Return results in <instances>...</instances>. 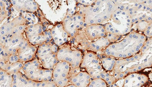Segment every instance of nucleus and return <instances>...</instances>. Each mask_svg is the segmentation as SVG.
<instances>
[{"label":"nucleus","mask_w":152,"mask_h":87,"mask_svg":"<svg viewBox=\"0 0 152 87\" xmlns=\"http://www.w3.org/2000/svg\"><path fill=\"white\" fill-rule=\"evenodd\" d=\"M82 31L86 38L91 41L104 37L106 35V32L103 24L86 25Z\"/></svg>","instance_id":"obj_17"},{"label":"nucleus","mask_w":152,"mask_h":87,"mask_svg":"<svg viewBox=\"0 0 152 87\" xmlns=\"http://www.w3.org/2000/svg\"><path fill=\"white\" fill-rule=\"evenodd\" d=\"M22 71L28 79L36 82L52 80L53 70L43 68L37 57L24 63Z\"/></svg>","instance_id":"obj_8"},{"label":"nucleus","mask_w":152,"mask_h":87,"mask_svg":"<svg viewBox=\"0 0 152 87\" xmlns=\"http://www.w3.org/2000/svg\"><path fill=\"white\" fill-rule=\"evenodd\" d=\"M119 8L128 13L133 25L137 22L152 23V1H115Z\"/></svg>","instance_id":"obj_4"},{"label":"nucleus","mask_w":152,"mask_h":87,"mask_svg":"<svg viewBox=\"0 0 152 87\" xmlns=\"http://www.w3.org/2000/svg\"><path fill=\"white\" fill-rule=\"evenodd\" d=\"M78 5V12L84 16L85 26L103 24L109 21L117 8L115 1H94L91 5L86 6Z\"/></svg>","instance_id":"obj_2"},{"label":"nucleus","mask_w":152,"mask_h":87,"mask_svg":"<svg viewBox=\"0 0 152 87\" xmlns=\"http://www.w3.org/2000/svg\"><path fill=\"white\" fill-rule=\"evenodd\" d=\"M57 55L58 61L68 63L71 68H80L83 54L81 50L72 47L69 43L59 47Z\"/></svg>","instance_id":"obj_11"},{"label":"nucleus","mask_w":152,"mask_h":87,"mask_svg":"<svg viewBox=\"0 0 152 87\" xmlns=\"http://www.w3.org/2000/svg\"><path fill=\"white\" fill-rule=\"evenodd\" d=\"M145 87H152V85H151V84H149V85H148Z\"/></svg>","instance_id":"obj_32"},{"label":"nucleus","mask_w":152,"mask_h":87,"mask_svg":"<svg viewBox=\"0 0 152 87\" xmlns=\"http://www.w3.org/2000/svg\"><path fill=\"white\" fill-rule=\"evenodd\" d=\"M7 1H0V7H1V15H0V23L2 24L4 20L9 17V10H7L8 6L7 5Z\"/></svg>","instance_id":"obj_26"},{"label":"nucleus","mask_w":152,"mask_h":87,"mask_svg":"<svg viewBox=\"0 0 152 87\" xmlns=\"http://www.w3.org/2000/svg\"><path fill=\"white\" fill-rule=\"evenodd\" d=\"M105 37L108 39L110 43H112L116 42L119 41V40L122 39V37H119V36L112 35V34L107 33Z\"/></svg>","instance_id":"obj_28"},{"label":"nucleus","mask_w":152,"mask_h":87,"mask_svg":"<svg viewBox=\"0 0 152 87\" xmlns=\"http://www.w3.org/2000/svg\"><path fill=\"white\" fill-rule=\"evenodd\" d=\"M111 43L106 37H102L94 41H91L88 45L86 50L98 53L106 49Z\"/></svg>","instance_id":"obj_22"},{"label":"nucleus","mask_w":152,"mask_h":87,"mask_svg":"<svg viewBox=\"0 0 152 87\" xmlns=\"http://www.w3.org/2000/svg\"><path fill=\"white\" fill-rule=\"evenodd\" d=\"M149 77L146 74L131 73L124 78L122 87H145L149 85Z\"/></svg>","instance_id":"obj_16"},{"label":"nucleus","mask_w":152,"mask_h":87,"mask_svg":"<svg viewBox=\"0 0 152 87\" xmlns=\"http://www.w3.org/2000/svg\"><path fill=\"white\" fill-rule=\"evenodd\" d=\"M24 63L20 62H16L14 63L6 64L0 65L1 69L3 70L8 74L13 75L19 73L22 70Z\"/></svg>","instance_id":"obj_23"},{"label":"nucleus","mask_w":152,"mask_h":87,"mask_svg":"<svg viewBox=\"0 0 152 87\" xmlns=\"http://www.w3.org/2000/svg\"><path fill=\"white\" fill-rule=\"evenodd\" d=\"M13 78L11 75L0 69V87H12Z\"/></svg>","instance_id":"obj_25"},{"label":"nucleus","mask_w":152,"mask_h":87,"mask_svg":"<svg viewBox=\"0 0 152 87\" xmlns=\"http://www.w3.org/2000/svg\"><path fill=\"white\" fill-rule=\"evenodd\" d=\"M12 6L19 12H28L35 13L39 10V5L34 0H13L11 1Z\"/></svg>","instance_id":"obj_19"},{"label":"nucleus","mask_w":152,"mask_h":87,"mask_svg":"<svg viewBox=\"0 0 152 87\" xmlns=\"http://www.w3.org/2000/svg\"><path fill=\"white\" fill-rule=\"evenodd\" d=\"M25 35L30 43L35 46H40L52 41L51 29H46L44 24L40 22L28 25Z\"/></svg>","instance_id":"obj_9"},{"label":"nucleus","mask_w":152,"mask_h":87,"mask_svg":"<svg viewBox=\"0 0 152 87\" xmlns=\"http://www.w3.org/2000/svg\"><path fill=\"white\" fill-rule=\"evenodd\" d=\"M64 29L71 39L75 38L85 26L84 16L78 12L67 14L62 22Z\"/></svg>","instance_id":"obj_12"},{"label":"nucleus","mask_w":152,"mask_h":87,"mask_svg":"<svg viewBox=\"0 0 152 87\" xmlns=\"http://www.w3.org/2000/svg\"><path fill=\"white\" fill-rule=\"evenodd\" d=\"M91 77L87 72L81 68H71L69 74V82L77 87H88Z\"/></svg>","instance_id":"obj_15"},{"label":"nucleus","mask_w":152,"mask_h":87,"mask_svg":"<svg viewBox=\"0 0 152 87\" xmlns=\"http://www.w3.org/2000/svg\"><path fill=\"white\" fill-rule=\"evenodd\" d=\"M30 42L22 33L11 34L0 37V62L11 55H17L19 50Z\"/></svg>","instance_id":"obj_7"},{"label":"nucleus","mask_w":152,"mask_h":87,"mask_svg":"<svg viewBox=\"0 0 152 87\" xmlns=\"http://www.w3.org/2000/svg\"><path fill=\"white\" fill-rule=\"evenodd\" d=\"M71 66L66 62L59 61L53 70L52 80L58 87H65L69 85Z\"/></svg>","instance_id":"obj_13"},{"label":"nucleus","mask_w":152,"mask_h":87,"mask_svg":"<svg viewBox=\"0 0 152 87\" xmlns=\"http://www.w3.org/2000/svg\"><path fill=\"white\" fill-rule=\"evenodd\" d=\"M117 6L109 22L104 26L107 33L123 37L133 31V22L127 11Z\"/></svg>","instance_id":"obj_5"},{"label":"nucleus","mask_w":152,"mask_h":87,"mask_svg":"<svg viewBox=\"0 0 152 87\" xmlns=\"http://www.w3.org/2000/svg\"><path fill=\"white\" fill-rule=\"evenodd\" d=\"M152 66V53H138L132 57L125 59H119L116 60V64L111 74L116 81L122 79L128 75L134 73H139L146 68Z\"/></svg>","instance_id":"obj_3"},{"label":"nucleus","mask_w":152,"mask_h":87,"mask_svg":"<svg viewBox=\"0 0 152 87\" xmlns=\"http://www.w3.org/2000/svg\"><path fill=\"white\" fill-rule=\"evenodd\" d=\"M52 41L55 45L60 47L68 42L70 37L64 29L62 22L57 24L51 29Z\"/></svg>","instance_id":"obj_18"},{"label":"nucleus","mask_w":152,"mask_h":87,"mask_svg":"<svg viewBox=\"0 0 152 87\" xmlns=\"http://www.w3.org/2000/svg\"><path fill=\"white\" fill-rule=\"evenodd\" d=\"M147 40L142 33L132 31L120 41L111 43L104 50L96 53L117 59L127 58L138 53Z\"/></svg>","instance_id":"obj_1"},{"label":"nucleus","mask_w":152,"mask_h":87,"mask_svg":"<svg viewBox=\"0 0 152 87\" xmlns=\"http://www.w3.org/2000/svg\"><path fill=\"white\" fill-rule=\"evenodd\" d=\"M12 87H58L52 81L36 82L28 79L21 72L12 75Z\"/></svg>","instance_id":"obj_14"},{"label":"nucleus","mask_w":152,"mask_h":87,"mask_svg":"<svg viewBox=\"0 0 152 87\" xmlns=\"http://www.w3.org/2000/svg\"><path fill=\"white\" fill-rule=\"evenodd\" d=\"M80 67L87 72L92 79L100 78L107 84H110L113 80L112 75L103 69L100 58L96 52L85 51Z\"/></svg>","instance_id":"obj_6"},{"label":"nucleus","mask_w":152,"mask_h":87,"mask_svg":"<svg viewBox=\"0 0 152 87\" xmlns=\"http://www.w3.org/2000/svg\"><path fill=\"white\" fill-rule=\"evenodd\" d=\"M26 19L22 16H18L11 21L2 24L0 28V37H4L11 35L12 30L18 26L26 24Z\"/></svg>","instance_id":"obj_20"},{"label":"nucleus","mask_w":152,"mask_h":87,"mask_svg":"<svg viewBox=\"0 0 152 87\" xmlns=\"http://www.w3.org/2000/svg\"><path fill=\"white\" fill-rule=\"evenodd\" d=\"M152 24H149L148 27L146 28V29L143 32L142 34L144 35L146 37L147 39L152 38Z\"/></svg>","instance_id":"obj_29"},{"label":"nucleus","mask_w":152,"mask_h":87,"mask_svg":"<svg viewBox=\"0 0 152 87\" xmlns=\"http://www.w3.org/2000/svg\"><path fill=\"white\" fill-rule=\"evenodd\" d=\"M108 87H120V86H119L117 84H116V83H114V84H113L112 85L110 86H108Z\"/></svg>","instance_id":"obj_30"},{"label":"nucleus","mask_w":152,"mask_h":87,"mask_svg":"<svg viewBox=\"0 0 152 87\" xmlns=\"http://www.w3.org/2000/svg\"><path fill=\"white\" fill-rule=\"evenodd\" d=\"M38 47L36 46L29 43L19 50L17 55L19 62L25 63L33 60L36 57Z\"/></svg>","instance_id":"obj_21"},{"label":"nucleus","mask_w":152,"mask_h":87,"mask_svg":"<svg viewBox=\"0 0 152 87\" xmlns=\"http://www.w3.org/2000/svg\"><path fill=\"white\" fill-rule=\"evenodd\" d=\"M101 58H99L103 69L111 74L116 64L117 59L106 56L101 55Z\"/></svg>","instance_id":"obj_24"},{"label":"nucleus","mask_w":152,"mask_h":87,"mask_svg":"<svg viewBox=\"0 0 152 87\" xmlns=\"http://www.w3.org/2000/svg\"><path fill=\"white\" fill-rule=\"evenodd\" d=\"M106 82L104 80L96 78L91 80L88 87H108Z\"/></svg>","instance_id":"obj_27"},{"label":"nucleus","mask_w":152,"mask_h":87,"mask_svg":"<svg viewBox=\"0 0 152 87\" xmlns=\"http://www.w3.org/2000/svg\"><path fill=\"white\" fill-rule=\"evenodd\" d=\"M77 87L76 86L73 85V84H70L68 86H66V87Z\"/></svg>","instance_id":"obj_31"},{"label":"nucleus","mask_w":152,"mask_h":87,"mask_svg":"<svg viewBox=\"0 0 152 87\" xmlns=\"http://www.w3.org/2000/svg\"><path fill=\"white\" fill-rule=\"evenodd\" d=\"M59 47L52 41L39 46L37 48L36 57L41 63L43 68L53 70L57 63V52Z\"/></svg>","instance_id":"obj_10"}]
</instances>
